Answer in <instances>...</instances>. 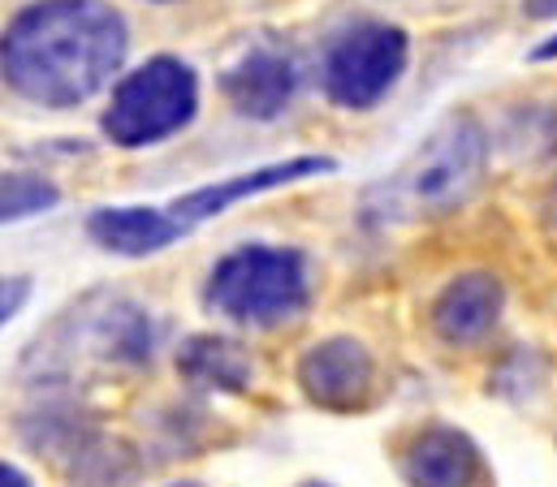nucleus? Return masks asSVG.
I'll list each match as a JSON object with an SVG mask.
<instances>
[{"mask_svg": "<svg viewBox=\"0 0 557 487\" xmlns=\"http://www.w3.org/2000/svg\"><path fill=\"white\" fill-rule=\"evenodd\" d=\"M203 298L234 324L277 328L311 298L307 259L294 246H238L212 267Z\"/></svg>", "mask_w": 557, "mask_h": 487, "instance_id": "3", "label": "nucleus"}, {"mask_svg": "<svg viewBox=\"0 0 557 487\" xmlns=\"http://www.w3.org/2000/svg\"><path fill=\"white\" fill-rule=\"evenodd\" d=\"M488 173V134L475 117H454L436 125L416 151L368 190V216L416 225L441 221L475 199Z\"/></svg>", "mask_w": 557, "mask_h": 487, "instance_id": "2", "label": "nucleus"}, {"mask_svg": "<svg viewBox=\"0 0 557 487\" xmlns=\"http://www.w3.org/2000/svg\"><path fill=\"white\" fill-rule=\"evenodd\" d=\"M199 113V78L177 57H151L131 70L100 117V129L117 147H156L182 134Z\"/></svg>", "mask_w": 557, "mask_h": 487, "instance_id": "4", "label": "nucleus"}, {"mask_svg": "<svg viewBox=\"0 0 557 487\" xmlns=\"http://www.w3.org/2000/svg\"><path fill=\"white\" fill-rule=\"evenodd\" d=\"M126 43L109 0H35L4 30V87L44 109H78L113 83Z\"/></svg>", "mask_w": 557, "mask_h": 487, "instance_id": "1", "label": "nucleus"}, {"mask_svg": "<svg viewBox=\"0 0 557 487\" xmlns=\"http://www.w3.org/2000/svg\"><path fill=\"white\" fill-rule=\"evenodd\" d=\"M26 294H30V280H26V276H9V280H4V302H0V320H4V324L22 311Z\"/></svg>", "mask_w": 557, "mask_h": 487, "instance_id": "16", "label": "nucleus"}, {"mask_svg": "<svg viewBox=\"0 0 557 487\" xmlns=\"http://www.w3.org/2000/svg\"><path fill=\"white\" fill-rule=\"evenodd\" d=\"M173 487H199V484H173Z\"/></svg>", "mask_w": 557, "mask_h": 487, "instance_id": "22", "label": "nucleus"}, {"mask_svg": "<svg viewBox=\"0 0 557 487\" xmlns=\"http://www.w3.org/2000/svg\"><path fill=\"white\" fill-rule=\"evenodd\" d=\"M139 453L113 436H91L70 458V487H139Z\"/></svg>", "mask_w": 557, "mask_h": 487, "instance_id": "13", "label": "nucleus"}, {"mask_svg": "<svg viewBox=\"0 0 557 487\" xmlns=\"http://www.w3.org/2000/svg\"><path fill=\"white\" fill-rule=\"evenodd\" d=\"M407 61H411V39L403 26L355 22L324 48L320 87L337 109L368 113L403 83Z\"/></svg>", "mask_w": 557, "mask_h": 487, "instance_id": "5", "label": "nucleus"}, {"mask_svg": "<svg viewBox=\"0 0 557 487\" xmlns=\"http://www.w3.org/2000/svg\"><path fill=\"white\" fill-rule=\"evenodd\" d=\"M502 307H506V289L493 272H462L436 294L432 333L445 346H475L497 328Z\"/></svg>", "mask_w": 557, "mask_h": 487, "instance_id": "9", "label": "nucleus"}, {"mask_svg": "<svg viewBox=\"0 0 557 487\" xmlns=\"http://www.w3.org/2000/svg\"><path fill=\"white\" fill-rule=\"evenodd\" d=\"M298 87L294 61L277 48H251L243 61H234L221 74V96L230 100V109L247 122H273L289 109Z\"/></svg>", "mask_w": 557, "mask_h": 487, "instance_id": "8", "label": "nucleus"}, {"mask_svg": "<svg viewBox=\"0 0 557 487\" xmlns=\"http://www.w3.org/2000/svg\"><path fill=\"white\" fill-rule=\"evenodd\" d=\"M0 487H30V479H26L17 466H9V462H4V466H0Z\"/></svg>", "mask_w": 557, "mask_h": 487, "instance_id": "18", "label": "nucleus"}, {"mask_svg": "<svg viewBox=\"0 0 557 487\" xmlns=\"http://www.w3.org/2000/svg\"><path fill=\"white\" fill-rule=\"evenodd\" d=\"M411 487H471L480 479V449L458 427H423L403 453Z\"/></svg>", "mask_w": 557, "mask_h": 487, "instance_id": "11", "label": "nucleus"}, {"mask_svg": "<svg viewBox=\"0 0 557 487\" xmlns=\"http://www.w3.org/2000/svg\"><path fill=\"white\" fill-rule=\"evenodd\" d=\"M156 4H173V0H156Z\"/></svg>", "mask_w": 557, "mask_h": 487, "instance_id": "23", "label": "nucleus"}, {"mask_svg": "<svg viewBox=\"0 0 557 487\" xmlns=\"http://www.w3.org/2000/svg\"><path fill=\"white\" fill-rule=\"evenodd\" d=\"M337 160L333 155H294V160H277V164H260L251 173H238L230 182H212V186H199V190H186L169 203V212L195 229L256 195H269V190H281V186H294V182H307V177H320V173H333Z\"/></svg>", "mask_w": 557, "mask_h": 487, "instance_id": "6", "label": "nucleus"}, {"mask_svg": "<svg viewBox=\"0 0 557 487\" xmlns=\"http://www.w3.org/2000/svg\"><path fill=\"white\" fill-rule=\"evenodd\" d=\"M57 203H61L57 182H48L39 173H4V186H0V221L4 225L30 221L39 212H52Z\"/></svg>", "mask_w": 557, "mask_h": 487, "instance_id": "15", "label": "nucleus"}, {"mask_svg": "<svg viewBox=\"0 0 557 487\" xmlns=\"http://www.w3.org/2000/svg\"><path fill=\"white\" fill-rule=\"evenodd\" d=\"M506 155L515 164H541L557 155V109L549 104H523L502 125Z\"/></svg>", "mask_w": 557, "mask_h": 487, "instance_id": "14", "label": "nucleus"}, {"mask_svg": "<svg viewBox=\"0 0 557 487\" xmlns=\"http://www.w3.org/2000/svg\"><path fill=\"white\" fill-rule=\"evenodd\" d=\"M532 61H557V35H549L545 43L532 48Z\"/></svg>", "mask_w": 557, "mask_h": 487, "instance_id": "19", "label": "nucleus"}, {"mask_svg": "<svg viewBox=\"0 0 557 487\" xmlns=\"http://www.w3.org/2000/svg\"><path fill=\"white\" fill-rule=\"evenodd\" d=\"M177 371L199 384V388H216V392H243L251 384V354L230 341V337H212L199 333L190 341H182L177 350Z\"/></svg>", "mask_w": 557, "mask_h": 487, "instance_id": "12", "label": "nucleus"}, {"mask_svg": "<svg viewBox=\"0 0 557 487\" xmlns=\"http://www.w3.org/2000/svg\"><path fill=\"white\" fill-rule=\"evenodd\" d=\"M376 379V363L363 341L355 337H324L302 350L298 359V388L324 410H355L368 401Z\"/></svg>", "mask_w": 557, "mask_h": 487, "instance_id": "7", "label": "nucleus"}, {"mask_svg": "<svg viewBox=\"0 0 557 487\" xmlns=\"http://www.w3.org/2000/svg\"><path fill=\"white\" fill-rule=\"evenodd\" d=\"M91 242L122 259H147L173 242H182L190 229L169 208H96L87 216Z\"/></svg>", "mask_w": 557, "mask_h": 487, "instance_id": "10", "label": "nucleus"}, {"mask_svg": "<svg viewBox=\"0 0 557 487\" xmlns=\"http://www.w3.org/2000/svg\"><path fill=\"white\" fill-rule=\"evenodd\" d=\"M549 221H554V225H557V186H554V190H549Z\"/></svg>", "mask_w": 557, "mask_h": 487, "instance_id": "20", "label": "nucleus"}, {"mask_svg": "<svg viewBox=\"0 0 557 487\" xmlns=\"http://www.w3.org/2000/svg\"><path fill=\"white\" fill-rule=\"evenodd\" d=\"M302 487H329V484H302Z\"/></svg>", "mask_w": 557, "mask_h": 487, "instance_id": "21", "label": "nucleus"}, {"mask_svg": "<svg viewBox=\"0 0 557 487\" xmlns=\"http://www.w3.org/2000/svg\"><path fill=\"white\" fill-rule=\"evenodd\" d=\"M523 13H528L532 22H554L557 0H523Z\"/></svg>", "mask_w": 557, "mask_h": 487, "instance_id": "17", "label": "nucleus"}]
</instances>
